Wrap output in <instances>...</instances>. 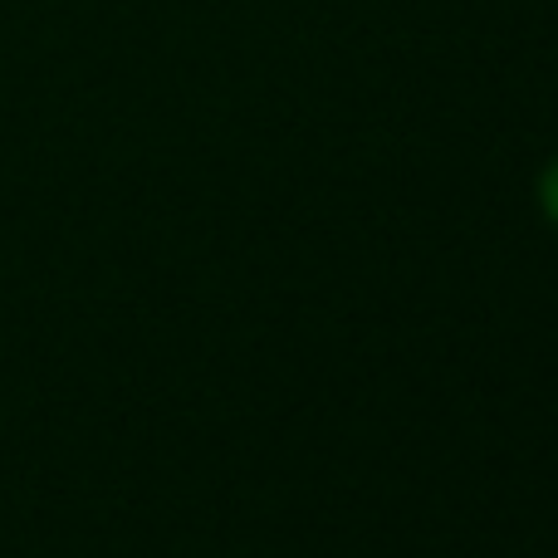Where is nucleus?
<instances>
[{"label":"nucleus","instance_id":"f257e3e1","mask_svg":"<svg viewBox=\"0 0 558 558\" xmlns=\"http://www.w3.org/2000/svg\"><path fill=\"white\" fill-rule=\"evenodd\" d=\"M544 206H549V216L558 221V162L544 172Z\"/></svg>","mask_w":558,"mask_h":558}]
</instances>
